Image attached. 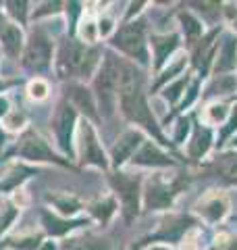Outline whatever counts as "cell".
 Listing matches in <instances>:
<instances>
[{"label":"cell","mask_w":237,"mask_h":250,"mask_svg":"<svg viewBox=\"0 0 237 250\" xmlns=\"http://www.w3.org/2000/svg\"><path fill=\"white\" fill-rule=\"evenodd\" d=\"M189 83H192V77L183 73L181 77H177L175 82H171L169 85H164V90H162V98L167 100L169 104L175 106L177 103H181V100H183V92H187Z\"/></svg>","instance_id":"28"},{"label":"cell","mask_w":237,"mask_h":250,"mask_svg":"<svg viewBox=\"0 0 237 250\" xmlns=\"http://www.w3.org/2000/svg\"><path fill=\"white\" fill-rule=\"evenodd\" d=\"M9 115V100L0 96V117H6Z\"/></svg>","instance_id":"44"},{"label":"cell","mask_w":237,"mask_h":250,"mask_svg":"<svg viewBox=\"0 0 237 250\" xmlns=\"http://www.w3.org/2000/svg\"><path fill=\"white\" fill-rule=\"evenodd\" d=\"M6 25H9V21H6V17L2 15V11H0V34L6 29Z\"/></svg>","instance_id":"45"},{"label":"cell","mask_w":237,"mask_h":250,"mask_svg":"<svg viewBox=\"0 0 237 250\" xmlns=\"http://www.w3.org/2000/svg\"><path fill=\"white\" fill-rule=\"evenodd\" d=\"M237 131V106L231 111V115H229V119L218 127V136H217V146L223 148L227 142H231L233 136Z\"/></svg>","instance_id":"31"},{"label":"cell","mask_w":237,"mask_h":250,"mask_svg":"<svg viewBox=\"0 0 237 250\" xmlns=\"http://www.w3.org/2000/svg\"><path fill=\"white\" fill-rule=\"evenodd\" d=\"M212 250H237V238L229 231H220L212 242Z\"/></svg>","instance_id":"37"},{"label":"cell","mask_w":237,"mask_h":250,"mask_svg":"<svg viewBox=\"0 0 237 250\" xmlns=\"http://www.w3.org/2000/svg\"><path fill=\"white\" fill-rule=\"evenodd\" d=\"M194 225H198V219H194L192 215H171L169 219H164V221L160 223V228H158V231L154 233V236H150L148 240L150 242L160 240V242L177 244L181 238L192 231Z\"/></svg>","instance_id":"14"},{"label":"cell","mask_w":237,"mask_h":250,"mask_svg":"<svg viewBox=\"0 0 237 250\" xmlns=\"http://www.w3.org/2000/svg\"><path fill=\"white\" fill-rule=\"evenodd\" d=\"M148 44L152 48V71L160 73L167 62L171 61V57L179 50L181 46V36L177 31H171V34H152L148 38Z\"/></svg>","instance_id":"12"},{"label":"cell","mask_w":237,"mask_h":250,"mask_svg":"<svg viewBox=\"0 0 237 250\" xmlns=\"http://www.w3.org/2000/svg\"><path fill=\"white\" fill-rule=\"evenodd\" d=\"M90 213L96 217L100 223H108L110 217L117 213V202H115V198H100L90 207Z\"/></svg>","instance_id":"29"},{"label":"cell","mask_w":237,"mask_h":250,"mask_svg":"<svg viewBox=\"0 0 237 250\" xmlns=\"http://www.w3.org/2000/svg\"><path fill=\"white\" fill-rule=\"evenodd\" d=\"M15 154L31 163H57V165H67L62 159H59L57 152L48 146L44 138H40L34 131H25L15 144Z\"/></svg>","instance_id":"10"},{"label":"cell","mask_w":237,"mask_h":250,"mask_svg":"<svg viewBox=\"0 0 237 250\" xmlns=\"http://www.w3.org/2000/svg\"><path fill=\"white\" fill-rule=\"evenodd\" d=\"M98 34H100L102 38L113 36V34H115V21L110 19V17H100V19H98Z\"/></svg>","instance_id":"41"},{"label":"cell","mask_w":237,"mask_h":250,"mask_svg":"<svg viewBox=\"0 0 237 250\" xmlns=\"http://www.w3.org/2000/svg\"><path fill=\"white\" fill-rule=\"evenodd\" d=\"M237 90V77L235 75H218V77H212L210 83L206 85V90H204V100L208 98H220V96H229V94H233Z\"/></svg>","instance_id":"25"},{"label":"cell","mask_w":237,"mask_h":250,"mask_svg":"<svg viewBox=\"0 0 237 250\" xmlns=\"http://www.w3.org/2000/svg\"><path fill=\"white\" fill-rule=\"evenodd\" d=\"M110 188L115 190L117 198L121 200V213L127 223H133L139 215L141 205V175L139 173H125V171H115L108 177Z\"/></svg>","instance_id":"6"},{"label":"cell","mask_w":237,"mask_h":250,"mask_svg":"<svg viewBox=\"0 0 237 250\" xmlns=\"http://www.w3.org/2000/svg\"><path fill=\"white\" fill-rule=\"evenodd\" d=\"M60 6H62V2H46V4H44V11H40V13H34V17H42V15L59 13V11H60Z\"/></svg>","instance_id":"43"},{"label":"cell","mask_w":237,"mask_h":250,"mask_svg":"<svg viewBox=\"0 0 237 250\" xmlns=\"http://www.w3.org/2000/svg\"><path fill=\"white\" fill-rule=\"evenodd\" d=\"M118 111L129 123L138 125V129L148 131L162 148L175 150L171 140L164 136L162 127L158 125L152 108L148 104L146 92V73L144 69L133 65L129 61H123L121 67V83H118Z\"/></svg>","instance_id":"1"},{"label":"cell","mask_w":237,"mask_h":250,"mask_svg":"<svg viewBox=\"0 0 237 250\" xmlns=\"http://www.w3.org/2000/svg\"><path fill=\"white\" fill-rule=\"evenodd\" d=\"M40 250H57V246H54V242H44V244L40 246Z\"/></svg>","instance_id":"46"},{"label":"cell","mask_w":237,"mask_h":250,"mask_svg":"<svg viewBox=\"0 0 237 250\" xmlns=\"http://www.w3.org/2000/svg\"><path fill=\"white\" fill-rule=\"evenodd\" d=\"M136 167H152V169H162V167H175L177 161L173 159L169 152L162 150V146H158L152 140H146L139 146V150L131 159Z\"/></svg>","instance_id":"17"},{"label":"cell","mask_w":237,"mask_h":250,"mask_svg":"<svg viewBox=\"0 0 237 250\" xmlns=\"http://www.w3.org/2000/svg\"><path fill=\"white\" fill-rule=\"evenodd\" d=\"M40 236H27V238H21L19 242H6L9 246L17 248V250H36L40 246Z\"/></svg>","instance_id":"39"},{"label":"cell","mask_w":237,"mask_h":250,"mask_svg":"<svg viewBox=\"0 0 237 250\" xmlns=\"http://www.w3.org/2000/svg\"><path fill=\"white\" fill-rule=\"evenodd\" d=\"M110 44L125 57H129V62L138 67H148L150 65V44H148V25L146 19H131L123 23L115 34L110 36Z\"/></svg>","instance_id":"4"},{"label":"cell","mask_w":237,"mask_h":250,"mask_svg":"<svg viewBox=\"0 0 237 250\" xmlns=\"http://www.w3.org/2000/svg\"><path fill=\"white\" fill-rule=\"evenodd\" d=\"M204 169L220 186H237V150L220 152L217 159L204 165Z\"/></svg>","instance_id":"16"},{"label":"cell","mask_w":237,"mask_h":250,"mask_svg":"<svg viewBox=\"0 0 237 250\" xmlns=\"http://www.w3.org/2000/svg\"><path fill=\"white\" fill-rule=\"evenodd\" d=\"M48 200L52 202L60 215H75L79 208H81V202L75 196H69V194H57V196H48Z\"/></svg>","instance_id":"30"},{"label":"cell","mask_w":237,"mask_h":250,"mask_svg":"<svg viewBox=\"0 0 237 250\" xmlns=\"http://www.w3.org/2000/svg\"><path fill=\"white\" fill-rule=\"evenodd\" d=\"M185 6H194L198 15H204V19L208 23H215L217 17L223 15V4L220 2H187Z\"/></svg>","instance_id":"33"},{"label":"cell","mask_w":237,"mask_h":250,"mask_svg":"<svg viewBox=\"0 0 237 250\" xmlns=\"http://www.w3.org/2000/svg\"><path fill=\"white\" fill-rule=\"evenodd\" d=\"M40 219H42L46 233H50V236H67L69 231L88 225V219H62V217L54 215L46 208L40 210Z\"/></svg>","instance_id":"21"},{"label":"cell","mask_w":237,"mask_h":250,"mask_svg":"<svg viewBox=\"0 0 237 250\" xmlns=\"http://www.w3.org/2000/svg\"><path fill=\"white\" fill-rule=\"evenodd\" d=\"M121 67H123V59H118L113 50H108L98 67L96 80H94V98H96L98 111L104 119H110L118 108Z\"/></svg>","instance_id":"3"},{"label":"cell","mask_w":237,"mask_h":250,"mask_svg":"<svg viewBox=\"0 0 237 250\" xmlns=\"http://www.w3.org/2000/svg\"><path fill=\"white\" fill-rule=\"evenodd\" d=\"M237 67V36L233 31H223L217 48V57L212 62V73L218 75H231Z\"/></svg>","instance_id":"15"},{"label":"cell","mask_w":237,"mask_h":250,"mask_svg":"<svg viewBox=\"0 0 237 250\" xmlns=\"http://www.w3.org/2000/svg\"><path fill=\"white\" fill-rule=\"evenodd\" d=\"M144 142H146V138H144V131L141 129L133 127V129L123 131V134L115 140L113 148H110V163H113V167L118 169L127 161H131Z\"/></svg>","instance_id":"13"},{"label":"cell","mask_w":237,"mask_h":250,"mask_svg":"<svg viewBox=\"0 0 237 250\" xmlns=\"http://www.w3.org/2000/svg\"><path fill=\"white\" fill-rule=\"evenodd\" d=\"M4 6H6V11H9V15L15 19V21H19L21 25L27 21V2H17V0H13V2H4Z\"/></svg>","instance_id":"36"},{"label":"cell","mask_w":237,"mask_h":250,"mask_svg":"<svg viewBox=\"0 0 237 250\" xmlns=\"http://www.w3.org/2000/svg\"><path fill=\"white\" fill-rule=\"evenodd\" d=\"M60 250H110V242L96 233H85V236H73L65 240Z\"/></svg>","instance_id":"22"},{"label":"cell","mask_w":237,"mask_h":250,"mask_svg":"<svg viewBox=\"0 0 237 250\" xmlns=\"http://www.w3.org/2000/svg\"><path fill=\"white\" fill-rule=\"evenodd\" d=\"M0 46L9 59H17L23 50V31L17 23H9L6 29L0 34Z\"/></svg>","instance_id":"24"},{"label":"cell","mask_w":237,"mask_h":250,"mask_svg":"<svg viewBox=\"0 0 237 250\" xmlns=\"http://www.w3.org/2000/svg\"><path fill=\"white\" fill-rule=\"evenodd\" d=\"M223 15L227 23L231 25L233 34H237V4H223Z\"/></svg>","instance_id":"40"},{"label":"cell","mask_w":237,"mask_h":250,"mask_svg":"<svg viewBox=\"0 0 237 250\" xmlns=\"http://www.w3.org/2000/svg\"><path fill=\"white\" fill-rule=\"evenodd\" d=\"M29 173H34V171L23 169V167H13L9 173L0 179V190H15V188H19L23 184V179H25Z\"/></svg>","instance_id":"32"},{"label":"cell","mask_w":237,"mask_h":250,"mask_svg":"<svg viewBox=\"0 0 237 250\" xmlns=\"http://www.w3.org/2000/svg\"><path fill=\"white\" fill-rule=\"evenodd\" d=\"M231 146H233V148H237V134H235V136H233V140H231Z\"/></svg>","instance_id":"51"},{"label":"cell","mask_w":237,"mask_h":250,"mask_svg":"<svg viewBox=\"0 0 237 250\" xmlns=\"http://www.w3.org/2000/svg\"><path fill=\"white\" fill-rule=\"evenodd\" d=\"M215 144V136H212V129L208 125L202 123H194L192 127V138L187 142V154L192 161H202L204 156L208 154V150Z\"/></svg>","instance_id":"20"},{"label":"cell","mask_w":237,"mask_h":250,"mask_svg":"<svg viewBox=\"0 0 237 250\" xmlns=\"http://www.w3.org/2000/svg\"><path fill=\"white\" fill-rule=\"evenodd\" d=\"M192 127H194L192 117H187V115L179 117V119H177V127H175V134H173V146L183 144L185 138H187V134L192 131Z\"/></svg>","instance_id":"34"},{"label":"cell","mask_w":237,"mask_h":250,"mask_svg":"<svg viewBox=\"0 0 237 250\" xmlns=\"http://www.w3.org/2000/svg\"><path fill=\"white\" fill-rule=\"evenodd\" d=\"M129 250H141V242H139V244H131Z\"/></svg>","instance_id":"50"},{"label":"cell","mask_w":237,"mask_h":250,"mask_svg":"<svg viewBox=\"0 0 237 250\" xmlns=\"http://www.w3.org/2000/svg\"><path fill=\"white\" fill-rule=\"evenodd\" d=\"M4 123L9 129H19V127H23V123H25V117L21 113H9L4 117Z\"/></svg>","instance_id":"42"},{"label":"cell","mask_w":237,"mask_h":250,"mask_svg":"<svg viewBox=\"0 0 237 250\" xmlns=\"http://www.w3.org/2000/svg\"><path fill=\"white\" fill-rule=\"evenodd\" d=\"M177 19L181 23V31H183V36H185V44L192 48V46L204 36L202 21L198 19V15L192 13V11H179Z\"/></svg>","instance_id":"23"},{"label":"cell","mask_w":237,"mask_h":250,"mask_svg":"<svg viewBox=\"0 0 237 250\" xmlns=\"http://www.w3.org/2000/svg\"><path fill=\"white\" fill-rule=\"evenodd\" d=\"M187 67V57H179V59H173L171 61V65H167L160 71V75L154 80L152 83V94L158 90V88H162V85H169L171 82H175L177 77L183 75V69Z\"/></svg>","instance_id":"26"},{"label":"cell","mask_w":237,"mask_h":250,"mask_svg":"<svg viewBox=\"0 0 237 250\" xmlns=\"http://www.w3.org/2000/svg\"><path fill=\"white\" fill-rule=\"evenodd\" d=\"M77 154L81 165H94L100 169H108V156L102 148L98 134L90 121H83L77 127Z\"/></svg>","instance_id":"8"},{"label":"cell","mask_w":237,"mask_h":250,"mask_svg":"<svg viewBox=\"0 0 237 250\" xmlns=\"http://www.w3.org/2000/svg\"><path fill=\"white\" fill-rule=\"evenodd\" d=\"M19 217V207L13 202H4L2 210H0V233H4L13 225V221Z\"/></svg>","instance_id":"35"},{"label":"cell","mask_w":237,"mask_h":250,"mask_svg":"<svg viewBox=\"0 0 237 250\" xmlns=\"http://www.w3.org/2000/svg\"><path fill=\"white\" fill-rule=\"evenodd\" d=\"M4 140H6V136H4L2 127H0V150H2V146H4Z\"/></svg>","instance_id":"48"},{"label":"cell","mask_w":237,"mask_h":250,"mask_svg":"<svg viewBox=\"0 0 237 250\" xmlns=\"http://www.w3.org/2000/svg\"><path fill=\"white\" fill-rule=\"evenodd\" d=\"M150 250H171V248H169V246H152Z\"/></svg>","instance_id":"49"},{"label":"cell","mask_w":237,"mask_h":250,"mask_svg":"<svg viewBox=\"0 0 237 250\" xmlns=\"http://www.w3.org/2000/svg\"><path fill=\"white\" fill-rule=\"evenodd\" d=\"M189 177L185 173H177L167 177L162 173H154L146 182V188L141 190V200H144L146 210H162L171 208L175 198L181 192H185Z\"/></svg>","instance_id":"5"},{"label":"cell","mask_w":237,"mask_h":250,"mask_svg":"<svg viewBox=\"0 0 237 250\" xmlns=\"http://www.w3.org/2000/svg\"><path fill=\"white\" fill-rule=\"evenodd\" d=\"M231 103H227V100H215L212 104H208L206 108H204V125H223L229 115H231Z\"/></svg>","instance_id":"27"},{"label":"cell","mask_w":237,"mask_h":250,"mask_svg":"<svg viewBox=\"0 0 237 250\" xmlns=\"http://www.w3.org/2000/svg\"><path fill=\"white\" fill-rule=\"evenodd\" d=\"M196 213L206 223H218V221H223L229 213V200L223 192L206 194V196L196 205Z\"/></svg>","instance_id":"19"},{"label":"cell","mask_w":237,"mask_h":250,"mask_svg":"<svg viewBox=\"0 0 237 250\" xmlns=\"http://www.w3.org/2000/svg\"><path fill=\"white\" fill-rule=\"evenodd\" d=\"M77 127V111L67 100H62L57 106V113L52 117V129L57 136L60 150L67 156H73V134Z\"/></svg>","instance_id":"11"},{"label":"cell","mask_w":237,"mask_h":250,"mask_svg":"<svg viewBox=\"0 0 237 250\" xmlns=\"http://www.w3.org/2000/svg\"><path fill=\"white\" fill-rule=\"evenodd\" d=\"M52 40L50 36L42 29H36L29 36V40L23 50V69H27L31 73H44L48 71L52 65Z\"/></svg>","instance_id":"7"},{"label":"cell","mask_w":237,"mask_h":250,"mask_svg":"<svg viewBox=\"0 0 237 250\" xmlns=\"http://www.w3.org/2000/svg\"><path fill=\"white\" fill-rule=\"evenodd\" d=\"M67 103L71 104L77 111H81L88 119L98 121L100 119V113H98V104H96V98H94V92H90L85 85L81 83H75V82H69L67 85Z\"/></svg>","instance_id":"18"},{"label":"cell","mask_w":237,"mask_h":250,"mask_svg":"<svg viewBox=\"0 0 237 250\" xmlns=\"http://www.w3.org/2000/svg\"><path fill=\"white\" fill-rule=\"evenodd\" d=\"M98 46H88L69 36L60 42L57 52V75L60 80H90L102 62Z\"/></svg>","instance_id":"2"},{"label":"cell","mask_w":237,"mask_h":250,"mask_svg":"<svg viewBox=\"0 0 237 250\" xmlns=\"http://www.w3.org/2000/svg\"><path fill=\"white\" fill-rule=\"evenodd\" d=\"M220 36H223V27L218 25L215 29H210L208 34H204L200 40L189 48V52H192V67L198 71V80L206 77L208 71H212V62H215V57H217Z\"/></svg>","instance_id":"9"},{"label":"cell","mask_w":237,"mask_h":250,"mask_svg":"<svg viewBox=\"0 0 237 250\" xmlns=\"http://www.w3.org/2000/svg\"><path fill=\"white\" fill-rule=\"evenodd\" d=\"M9 85H13V82H2V80H0V92L6 90V88H9Z\"/></svg>","instance_id":"47"},{"label":"cell","mask_w":237,"mask_h":250,"mask_svg":"<svg viewBox=\"0 0 237 250\" xmlns=\"http://www.w3.org/2000/svg\"><path fill=\"white\" fill-rule=\"evenodd\" d=\"M48 82H44L42 77H36L34 82L29 83V88H27V94H29V98H34V100H44L46 96H48Z\"/></svg>","instance_id":"38"}]
</instances>
